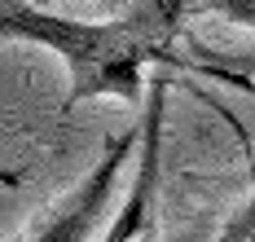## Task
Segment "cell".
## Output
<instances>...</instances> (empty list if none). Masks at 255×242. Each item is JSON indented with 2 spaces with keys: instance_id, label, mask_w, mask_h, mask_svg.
<instances>
[{
  "instance_id": "obj_5",
  "label": "cell",
  "mask_w": 255,
  "mask_h": 242,
  "mask_svg": "<svg viewBox=\"0 0 255 242\" xmlns=\"http://www.w3.org/2000/svg\"><path fill=\"white\" fill-rule=\"evenodd\" d=\"M97 4H106V9H115V4H119V0H97Z\"/></svg>"
},
{
  "instance_id": "obj_4",
  "label": "cell",
  "mask_w": 255,
  "mask_h": 242,
  "mask_svg": "<svg viewBox=\"0 0 255 242\" xmlns=\"http://www.w3.org/2000/svg\"><path fill=\"white\" fill-rule=\"evenodd\" d=\"M198 13H220L229 22H242V27H255V0H194Z\"/></svg>"
},
{
  "instance_id": "obj_2",
  "label": "cell",
  "mask_w": 255,
  "mask_h": 242,
  "mask_svg": "<svg viewBox=\"0 0 255 242\" xmlns=\"http://www.w3.org/2000/svg\"><path fill=\"white\" fill-rule=\"evenodd\" d=\"M163 106H167V80L154 75L145 93V115H141V154H136V176L128 189L115 225L106 229L102 242H154L158 238V172H163Z\"/></svg>"
},
{
  "instance_id": "obj_1",
  "label": "cell",
  "mask_w": 255,
  "mask_h": 242,
  "mask_svg": "<svg viewBox=\"0 0 255 242\" xmlns=\"http://www.w3.org/2000/svg\"><path fill=\"white\" fill-rule=\"evenodd\" d=\"M198 13L194 0H128V9L110 22H79L35 9L26 0H0V31L4 40L44 44L66 62L71 93L66 110L93 97L141 102L150 93L145 66L150 62H180L172 53L185 18Z\"/></svg>"
},
{
  "instance_id": "obj_3",
  "label": "cell",
  "mask_w": 255,
  "mask_h": 242,
  "mask_svg": "<svg viewBox=\"0 0 255 242\" xmlns=\"http://www.w3.org/2000/svg\"><path fill=\"white\" fill-rule=\"evenodd\" d=\"M136 136H141V123H136V132L110 136V141H106V154L97 159V167L79 181V189L26 242H88V238H93V234L102 229L106 207H110L115 189H119V167H124V159H128V150H132Z\"/></svg>"
}]
</instances>
